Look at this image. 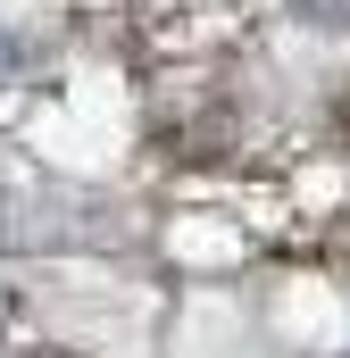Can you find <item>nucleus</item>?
Segmentation results:
<instances>
[{
    "label": "nucleus",
    "instance_id": "nucleus-1",
    "mask_svg": "<svg viewBox=\"0 0 350 358\" xmlns=\"http://www.w3.org/2000/svg\"><path fill=\"white\" fill-rule=\"evenodd\" d=\"M8 67H17V42H0V76H8Z\"/></svg>",
    "mask_w": 350,
    "mask_h": 358
}]
</instances>
